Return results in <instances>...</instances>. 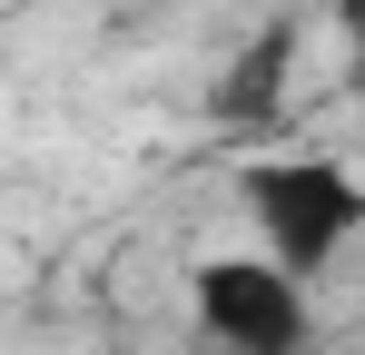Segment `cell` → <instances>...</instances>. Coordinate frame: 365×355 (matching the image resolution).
Wrapping results in <instances>:
<instances>
[{
	"label": "cell",
	"mask_w": 365,
	"mask_h": 355,
	"mask_svg": "<svg viewBox=\"0 0 365 355\" xmlns=\"http://www.w3.org/2000/svg\"><path fill=\"white\" fill-rule=\"evenodd\" d=\"M247 217H257V257H277L287 277H326L365 227V187L346 158H257L247 168Z\"/></svg>",
	"instance_id": "cell-1"
},
{
	"label": "cell",
	"mask_w": 365,
	"mask_h": 355,
	"mask_svg": "<svg viewBox=\"0 0 365 355\" xmlns=\"http://www.w3.org/2000/svg\"><path fill=\"white\" fill-rule=\"evenodd\" d=\"M187 306H197V336H217L227 355H297L316 336L306 316V277H287L277 257L257 247H217L187 267Z\"/></svg>",
	"instance_id": "cell-2"
},
{
	"label": "cell",
	"mask_w": 365,
	"mask_h": 355,
	"mask_svg": "<svg viewBox=\"0 0 365 355\" xmlns=\"http://www.w3.org/2000/svg\"><path fill=\"white\" fill-rule=\"evenodd\" d=\"M99 355H128V346H99Z\"/></svg>",
	"instance_id": "cell-3"
}]
</instances>
